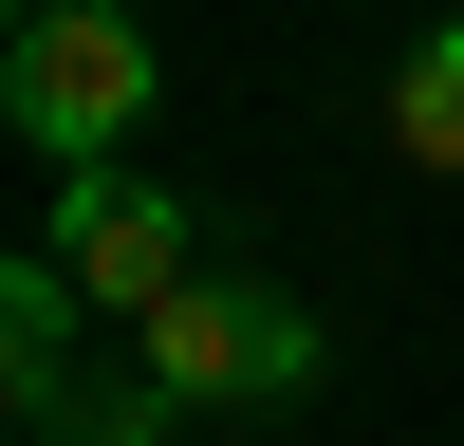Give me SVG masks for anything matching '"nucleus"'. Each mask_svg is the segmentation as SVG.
Returning a JSON list of instances; mask_svg holds the SVG:
<instances>
[{
    "mask_svg": "<svg viewBox=\"0 0 464 446\" xmlns=\"http://www.w3.org/2000/svg\"><path fill=\"white\" fill-rule=\"evenodd\" d=\"M0 112L56 149V186L111 168V149L149 131V37H130V0H37L19 56H0Z\"/></svg>",
    "mask_w": 464,
    "mask_h": 446,
    "instance_id": "f257e3e1",
    "label": "nucleus"
},
{
    "mask_svg": "<svg viewBox=\"0 0 464 446\" xmlns=\"http://www.w3.org/2000/svg\"><path fill=\"white\" fill-rule=\"evenodd\" d=\"M130 372H149L168 409H297V391H316V316H297V297H260V279H223V260H205V279H186L168 316L130 334Z\"/></svg>",
    "mask_w": 464,
    "mask_h": 446,
    "instance_id": "f03ea898",
    "label": "nucleus"
},
{
    "mask_svg": "<svg viewBox=\"0 0 464 446\" xmlns=\"http://www.w3.org/2000/svg\"><path fill=\"white\" fill-rule=\"evenodd\" d=\"M37 260H56L93 316H168L186 279H205V223H186V186H149V168H74L56 186V223H37Z\"/></svg>",
    "mask_w": 464,
    "mask_h": 446,
    "instance_id": "7ed1b4c3",
    "label": "nucleus"
},
{
    "mask_svg": "<svg viewBox=\"0 0 464 446\" xmlns=\"http://www.w3.org/2000/svg\"><path fill=\"white\" fill-rule=\"evenodd\" d=\"M74 316H93V297H74L56 260H0V409H37V428H56V409L93 391V372H74Z\"/></svg>",
    "mask_w": 464,
    "mask_h": 446,
    "instance_id": "20e7f679",
    "label": "nucleus"
},
{
    "mask_svg": "<svg viewBox=\"0 0 464 446\" xmlns=\"http://www.w3.org/2000/svg\"><path fill=\"white\" fill-rule=\"evenodd\" d=\"M391 149L464 186V19H428V37H409V74H391Z\"/></svg>",
    "mask_w": 464,
    "mask_h": 446,
    "instance_id": "39448f33",
    "label": "nucleus"
},
{
    "mask_svg": "<svg viewBox=\"0 0 464 446\" xmlns=\"http://www.w3.org/2000/svg\"><path fill=\"white\" fill-rule=\"evenodd\" d=\"M168 428H186V409L149 391V372H130V391H74V409H56V446H168Z\"/></svg>",
    "mask_w": 464,
    "mask_h": 446,
    "instance_id": "423d86ee",
    "label": "nucleus"
},
{
    "mask_svg": "<svg viewBox=\"0 0 464 446\" xmlns=\"http://www.w3.org/2000/svg\"><path fill=\"white\" fill-rule=\"evenodd\" d=\"M19 19H37V0H0V56H19Z\"/></svg>",
    "mask_w": 464,
    "mask_h": 446,
    "instance_id": "0eeeda50",
    "label": "nucleus"
}]
</instances>
